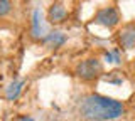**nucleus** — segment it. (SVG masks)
Listing matches in <instances>:
<instances>
[{
	"label": "nucleus",
	"instance_id": "obj_1",
	"mask_svg": "<svg viewBox=\"0 0 135 121\" xmlns=\"http://www.w3.org/2000/svg\"><path fill=\"white\" fill-rule=\"evenodd\" d=\"M79 113L84 119L90 121H107L115 119L123 114V104L117 99L100 94H90L79 104Z\"/></svg>",
	"mask_w": 135,
	"mask_h": 121
},
{
	"label": "nucleus",
	"instance_id": "obj_2",
	"mask_svg": "<svg viewBox=\"0 0 135 121\" xmlns=\"http://www.w3.org/2000/svg\"><path fill=\"white\" fill-rule=\"evenodd\" d=\"M100 72H101V62L98 59H86L79 62L78 67H76L78 77L84 79V81H91V79L98 77Z\"/></svg>",
	"mask_w": 135,
	"mask_h": 121
},
{
	"label": "nucleus",
	"instance_id": "obj_3",
	"mask_svg": "<svg viewBox=\"0 0 135 121\" xmlns=\"http://www.w3.org/2000/svg\"><path fill=\"white\" fill-rule=\"evenodd\" d=\"M95 22L100 24V25H105V27H115L120 22V14L113 7H107V9H101L96 14Z\"/></svg>",
	"mask_w": 135,
	"mask_h": 121
},
{
	"label": "nucleus",
	"instance_id": "obj_4",
	"mask_svg": "<svg viewBox=\"0 0 135 121\" xmlns=\"http://www.w3.org/2000/svg\"><path fill=\"white\" fill-rule=\"evenodd\" d=\"M120 42L123 47L130 49L135 45V29L133 27H127L123 32L120 34Z\"/></svg>",
	"mask_w": 135,
	"mask_h": 121
},
{
	"label": "nucleus",
	"instance_id": "obj_5",
	"mask_svg": "<svg viewBox=\"0 0 135 121\" xmlns=\"http://www.w3.org/2000/svg\"><path fill=\"white\" fill-rule=\"evenodd\" d=\"M66 17V9L61 5V3H54L49 9V20L51 22H61Z\"/></svg>",
	"mask_w": 135,
	"mask_h": 121
},
{
	"label": "nucleus",
	"instance_id": "obj_6",
	"mask_svg": "<svg viewBox=\"0 0 135 121\" xmlns=\"http://www.w3.org/2000/svg\"><path fill=\"white\" fill-rule=\"evenodd\" d=\"M22 87H24L22 79H15L14 82H10V86L7 87V99H10V101L17 99L19 94H20V91H22Z\"/></svg>",
	"mask_w": 135,
	"mask_h": 121
},
{
	"label": "nucleus",
	"instance_id": "obj_7",
	"mask_svg": "<svg viewBox=\"0 0 135 121\" xmlns=\"http://www.w3.org/2000/svg\"><path fill=\"white\" fill-rule=\"evenodd\" d=\"M44 42L47 44L49 47H59V45H62L66 42V37H64L62 32H52V34H49L44 39Z\"/></svg>",
	"mask_w": 135,
	"mask_h": 121
},
{
	"label": "nucleus",
	"instance_id": "obj_8",
	"mask_svg": "<svg viewBox=\"0 0 135 121\" xmlns=\"http://www.w3.org/2000/svg\"><path fill=\"white\" fill-rule=\"evenodd\" d=\"M12 10V2L10 0H0V17L7 15Z\"/></svg>",
	"mask_w": 135,
	"mask_h": 121
},
{
	"label": "nucleus",
	"instance_id": "obj_9",
	"mask_svg": "<svg viewBox=\"0 0 135 121\" xmlns=\"http://www.w3.org/2000/svg\"><path fill=\"white\" fill-rule=\"evenodd\" d=\"M39 15H41L39 10L34 12V35H39Z\"/></svg>",
	"mask_w": 135,
	"mask_h": 121
},
{
	"label": "nucleus",
	"instance_id": "obj_10",
	"mask_svg": "<svg viewBox=\"0 0 135 121\" xmlns=\"http://www.w3.org/2000/svg\"><path fill=\"white\" fill-rule=\"evenodd\" d=\"M107 59L112 62H120V57H118V52H107Z\"/></svg>",
	"mask_w": 135,
	"mask_h": 121
},
{
	"label": "nucleus",
	"instance_id": "obj_11",
	"mask_svg": "<svg viewBox=\"0 0 135 121\" xmlns=\"http://www.w3.org/2000/svg\"><path fill=\"white\" fill-rule=\"evenodd\" d=\"M22 121H34V119H31V118H24Z\"/></svg>",
	"mask_w": 135,
	"mask_h": 121
},
{
	"label": "nucleus",
	"instance_id": "obj_12",
	"mask_svg": "<svg viewBox=\"0 0 135 121\" xmlns=\"http://www.w3.org/2000/svg\"><path fill=\"white\" fill-rule=\"evenodd\" d=\"M133 69H135V64H133Z\"/></svg>",
	"mask_w": 135,
	"mask_h": 121
}]
</instances>
